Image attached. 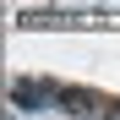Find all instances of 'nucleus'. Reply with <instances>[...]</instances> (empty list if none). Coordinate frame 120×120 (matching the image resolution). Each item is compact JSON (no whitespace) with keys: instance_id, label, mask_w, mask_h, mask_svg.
Segmentation results:
<instances>
[{"instance_id":"nucleus-1","label":"nucleus","mask_w":120,"mask_h":120,"mask_svg":"<svg viewBox=\"0 0 120 120\" xmlns=\"http://www.w3.org/2000/svg\"><path fill=\"white\" fill-rule=\"evenodd\" d=\"M55 104L66 115H93V120H120V98L115 93H93V87H55Z\"/></svg>"},{"instance_id":"nucleus-2","label":"nucleus","mask_w":120,"mask_h":120,"mask_svg":"<svg viewBox=\"0 0 120 120\" xmlns=\"http://www.w3.org/2000/svg\"><path fill=\"white\" fill-rule=\"evenodd\" d=\"M44 98H55V82H11V104L16 109H38Z\"/></svg>"}]
</instances>
